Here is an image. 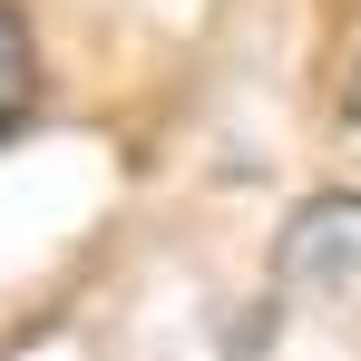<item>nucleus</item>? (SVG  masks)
Returning a JSON list of instances; mask_svg holds the SVG:
<instances>
[{
    "label": "nucleus",
    "instance_id": "nucleus-2",
    "mask_svg": "<svg viewBox=\"0 0 361 361\" xmlns=\"http://www.w3.org/2000/svg\"><path fill=\"white\" fill-rule=\"evenodd\" d=\"M39 108V49H30V10L0 0V137H20Z\"/></svg>",
    "mask_w": 361,
    "mask_h": 361
},
{
    "label": "nucleus",
    "instance_id": "nucleus-3",
    "mask_svg": "<svg viewBox=\"0 0 361 361\" xmlns=\"http://www.w3.org/2000/svg\"><path fill=\"white\" fill-rule=\"evenodd\" d=\"M342 127H352V137H361V68H352V78H342Z\"/></svg>",
    "mask_w": 361,
    "mask_h": 361
},
{
    "label": "nucleus",
    "instance_id": "nucleus-1",
    "mask_svg": "<svg viewBox=\"0 0 361 361\" xmlns=\"http://www.w3.org/2000/svg\"><path fill=\"white\" fill-rule=\"evenodd\" d=\"M274 293L293 312H312V322L361 332V195L293 205V225L274 235Z\"/></svg>",
    "mask_w": 361,
    "mask_h": 361
}]
</instances>
